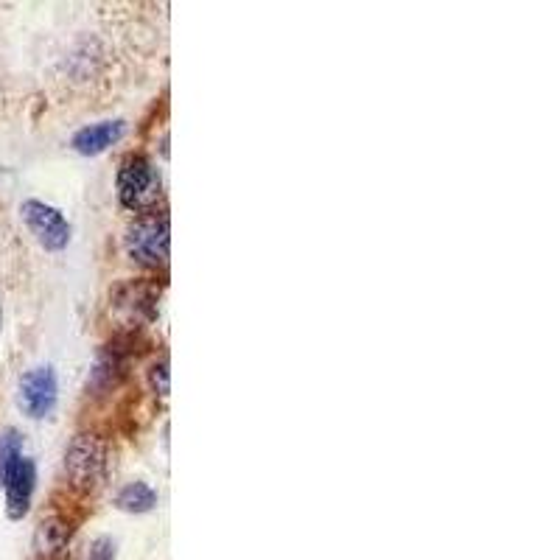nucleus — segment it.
I'll use <instances>...</instances> for the list:
<instances>
[{"label": "nucleus", "mask_w": 560, "mask_h": 560, "mask_svg": "<svg viewBox=\"0 0 560 560\" xmlns=\"http://www.w3.org/2000/svg\"><path fill=\"white\" fill-rule=\"evenodd\" d=\"M65 474L76 490H96L107 476V448L93 434H79L65 451Z\"/></svg>", "instance_id": "obj_1"}, {"label": "nucleus", "mask_w": 560, "mask_h": 560, "mask_svg": "<svg viewBox=\"0 0 560 560\" xmlns=\"http://www.w3.org/2000/svg\"><path fill=\"white\" fill-rule=\"evenodd\" d=\"M168 244H171V227L166 216H140L126 230V252L132 261L143 266H163L168 261Z\"/></svg>", "instance_id": "obj_2"}, {"label": "nucleus", "mask_w": 560, "mask_h": 560, "mask_svg": "<svg viewBox=\"0 0 560 560\" xmlns=\"http://www.w3.org/2000/svg\"><path fill=\"white\" fill-rule=\"evenodd\" d=\"M118 196L121 205L129 210L152 208L160 199V171L146 157H129L118 171Z\"/></svg>", "instance_id": "obj_3"}, {"label": "nucleus", "mask_w": 560, "mask_h": 560, "mask_svg": "<svg viewBox=\"0 0 560 560\" xmlns=\"http://www.w3.org/2000/svg\"><path fill=\"white\" fill-rule=\"evenodd\" d=\"M23 222L28 224V230L34 233V238L40 241L45 250H62L68 247L70 241V224L65 222V216L51 205H45L40 199H28L23 202Z\"/></svg>", "instance_id": "obj_4"}, {"label": "nucleus", "mask_w": 560, "mask_h": 560, "mask_svg": "<svg viewBox=\"0 0 560 560\" xmlns=\"http://www.w3.org/2000/svg\"><path fill=\"white\" fill-rule=\"evenodd\" d=\"M56 404V376L51 367H34L20 381V409L28 418H45Z\"/></svg>", "instance_id": "obj_5"}, {"label": "nucleus", "mask_w": 560, "mask_h": 560, "mask_svg": "<svg viewBox=\"0 0 560 560\" xmlns=\"http://www.w3.org/2000/svg\"><path fill=\"white\" fill-rule=\"evenodd\" d=\"M6 504H9V518H23L31 504V493H34V462L28 457H17L14 465L6 474Z\"/></svg>", "instance_id": "obj_6"}, {"label": "nucleus", "mask_w": 560, "mask_h": 560, "mask_svg": "<svg viewBox=\"0 0 560 560\" xmlns=\"http://www.w3.org/2000/svg\"><path fill=\"white\" fill-rule=\"evenodd\" d=\"M124 135V121H101L79 129L73 135V149L79 154H98Z\"/></svg>", "instance_id": "obj_7"}, {"label": "nucleus", "mask_w": 560, "mask_h": 560, "mask_svg": "<svg viewBox=\"0 0 560 560\" xmlns=\"http://www.w3.org/2000/svg\"><path fill=\"white\" fill-rule=\"evenodd\" d=\"M70 541V527L62 518H48L37 527L34 535V549H37V558L40 560H56Z\"/></svg>", "instance_id": "obj_8"}, {"label": "nucleus", "mask_w": 560, "mask_h": 560, "mask_svg": "<svg viewBox=\"0 0 560 560\" xmlns=\"http://www.w3.org/2000/svg\"><path fill=\"white\" fill-rule=\"evenodd\" d=\"M157 297H160V289H154L149 283H126L115 292V303L129 308V311H143L146 317H154Z\"/></svg>", "instance_id": "obj_9"}, {"label": "nucleus", "mask_w": 560, "mask_h": 560, "mask_svg": "<svg viewBox=\"0 0 560 560\" xmlns=\"http://www.w3.org/2000/svg\"><path fill=\"white\" fill-rule=\"evenodd\" d=\"M115 504L126 510V513H146V510H152L154 504H157V493H154L146 482H129L121 493H118V499Z\"/></svg>", "instance_id": "obj_10"}, {"label": "nucleus", "mask_w": 560, "mask_h": 560, "mask_svg": "<svg viewBox=\"0 0 560 560\" xmlns=\"http://www.w3.org/2000/svg\"><path fill=\"white\" fill-rule=\"evenodd\" d=\"M121 373H124V362H121V356L110 348V353H104V356L98 359L96 370H93V384L107 390V387H112V384L121 378Z\"/></svg>", "instance_id": "obj_11"}, {"label": "nucleus", "mask_w": 560, "mask_h": 560, "mask_svg": "<svg viewBox=\"0 0 560 560\" xmlns=\"http://www.w3.org/2000/svg\"><path fill=\"white\" fill-rule=\"evenodd\" d=\"M20 448H23V437L14 432V429L0 432V485L6 482V474H9V468L14 465V460L23 454Z\"/></svg>", "instance_id": "obj_12"}, {"label": "nucleus", "mask_w": 560, "mask_h": 560, "mask_svg": "<svg viewBox=\"0 0 560 560\" xmlns=\"http://www.w3.org/2000/svg\"><path fill=\"white\" fill-rule=\"evenodd\" d=\"M115 558V544L112 538H96L90 544V552H87V560H112Z\"/></svg>", "instance_id": "obj_13"}, {"label": "nucleus", "mask_w": 560, "mask_h": 560, "mask_svg": "<svg viewBox=\"0 0 560 560\" xmlns=\"http://www.w3.org/2000/svg\"><path fill=\"white\" fill-rule=\"evenodd\" d=\"M152 384L154 390L160 392V395H166L168 392V362H160L152 367Z\"/></svg>", "instance_id": "obj_14"}, {"label": "nucleus", "mask_w": 560, "mask_h": 560, "mask_svg": "<svg viewBox=\"0 0 560 560\" xmlns=\"http://www.w3.org/2000/svg\"><path fill=\"white\" fill-rule=\"evenodd\" d=\"M0 320H3V311H0Z\"/></svg>", "instance_id": "obj_15"}]
</instances>
